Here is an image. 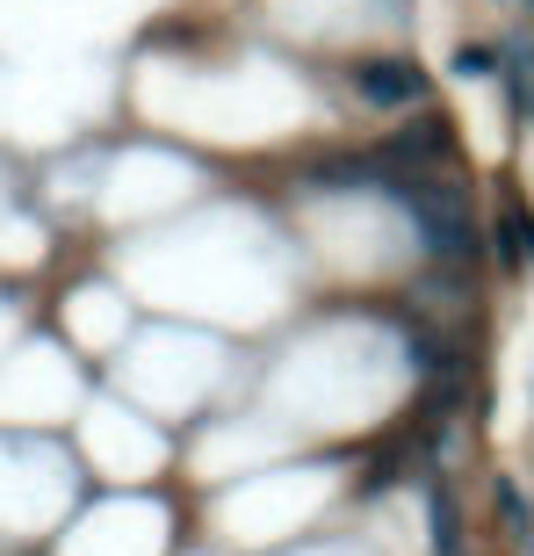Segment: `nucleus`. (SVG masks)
Listing matches in <instances>:
<instances>
[{
    "instance_id": "f257e3e1",
    "label": "nucleus",
    "mask_w": 534,
    "mask_h": 556,
    "mask_svg": "<svg viewBox=\"0 0 534 556\" xmlns=\"http://www.w3.org/2000/svg\"><path fill=\"white\" fill-rule=\"evenodd\" d=\"M376 188L391 195L411 217L419 247H427L433 268H476V217H470V188L441 181V174H376Z\"/></svg>"
},
{
    "instance_id": "f03ea898",
    "label": "nucleus",
    "mask_w": 534,
    "mask_h": 556,
    "mask_svg": "<svg viewBox=\"0 0 534 556\" xmlns=\"http://www.w3.org/2000/svg\"><path fill=\"white\" fill-rule=\"evenodd\" d=\"M354 94L369 109H419L427 102V73L419 59H397V51H376V59H354Z\"/></svg>"
},
{
    "instance_id": "7ed1b4c3",
    "label": "nucleus",
    "mask_w": 534,
    "mask_h": 556,
    "mask_svg": "<svg viewBox=\"0 0 534 556\" xmlns=\"http://www.w3.org/2000/svg\"><path fill=\"white\" fill-rule=\"evenodd\" d=\"M448 152H455L448 116H419V130H397V138L383 144V166H391V174H433Z\"/></svg>"
},
{
    "instance_id": "20e7f679",
    "label": "nucleus",
    "mask_w": 534,
    "mask_h": 556,
    "mask_svg": "<svg viewBox=\"0 0 534 556\" xmlns=\"http://www.w3.org/2000/svg\"><path fill=\"white\" fill-rule=\"evenodd\" d=\"M492 247H498V268H506V275H527L534 268V210H520V203L498 210Z\"/></svg>"
},
{
    "instance_id": "39448f33",
    "label": "nucleus",
    "mask_w": 534,
    "mask_h": 556,
    "mask_svg": "<svg viewBox=\"0 0 534 556\" xmlns=\"http://www.w3.org/2000/svg\"><path fill=\"white\" fill-rule=\"evenodd\" d=\"M427 528H433V556H462V506H455V484L448 477H433L427 484Z\"/></svg>"
},
{
    "instance_id": "423d86ee",
    "label": "nucleus",
    "mask_w": 534,
    "mask_h": 556,
    "mask_svg": "<svg viewBox=\"0 0 534 556\" xmlns=\"http://www.w3.org/2000/svg\"><path fill=\"white\" fill-rule=\"evenodd\" d=\"M492 514H498V535L513 542V549L534 542V506H527V492H520L513 477H498V484H492Z\"/></svg>"
},
{
    "instance_id": "0eeeda50",
    "label": "nucleus",
    "mask_w": 534,
    "mask_h": 556,
    "mask_svg": "<svg viewBox=\"0 0 534 556\" xmlns=\"http://www.w3.org/2000/svg\"><path fill=\"white\" fill-rule=\"evenodd\" d=\"M448 65H455V80H492L506 59H498L492 43H455V59H448Z\"/></svg>"
},
{
    "instance_id": "6e6552de",
    "label": "nucleus",
    "mask_w": 534,
    "mask_h": 556,
    "mask_svg": "<svg viewBox=\"0 0 534 556\" xmlns=\"http://www.w3.org/2000/svg\"><path fill=\"white\" fill-rule=\"evenodd\" d=\"M527 556H534V542H527Z\"/></svg>"
},
{
    "instance_id": "1a4fd4ad",
    "label": "nucleus",
    "mask_w": 534,
    "mask_h": 556,
    "mask_svg": "<svg viewBox=\"0 0 534 556\" xmlns=\"http://www.w3.org/2000/svg\"><path fill=\"white\" fill-rule=\"evenodd\" d=\"M462 556H470V549H462Z\"/></svg>"
},
{
    "instance_id": "9d476101",
    "label": "nucleus",
    "mask_w": 534,
    "mask_h": 556,
    "mask_svg": "<svg viewBox=\"0 0 534 556\" xmlns=\"http://www.w3.org/2000/svg\"><path fill=\"white\" fill-rule=\"evenodd\" d=\"M527 109H534V102H527Z\"/></svg>"
}]
</instances>
